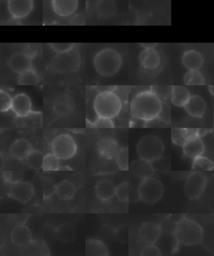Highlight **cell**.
Instances as JSON below:
<instances>
[{"label":"cell","instance_id":"603a6c76","mask_svg":"<svg viewBox=\"0 0 214 256\" xmlns=\"http://www.w3.org/2000/svg\"><path fill=\"white\" fill-rule=\"evenodd\" d=\"M131 170L134 176L141 180L152 177L155 173L152 163L141 158L131 163Z\"/></svg>","mask_w":214,"mask_h":256},{"label":"cell","instance_id":"484cf974","mask_svg":"<svg viewBox=\"0 0 214 256\" xmlns=\"http://www.w3.org/2000/svg\"><path fill=\"white\" fill-rule=\"evenodd\" d=\"M171 104L178 108H183L189 98L191 97L190 91L183 86H175L171 88Z\"/></svg>","mask_w":214,"mask_h":256},{"label":"cell","instance_id":"8d00e7d4","mask_svg":"<svg viewBox=\"0 0 214 256\" xmlns=\"http://www.w3.org/2000/svg\"><path fill=\"white\" fill-rule=\"evenodd\" d=\"M116 164L121 170H129V150L127 147H122L119 150L116 156Z\"/></svg>","mask_w":214,"mask_h":256},{"label":"cell","instance_id":"5bb4252c","mask_svg":"<svg viewBox=\"0 0 214 256\" xmlns=\"http://www.w3.org/2000/svg\"><path fill=\"white\" fill-rule=\"evenodd\" d=\"M119 150L118 142L112 137H104L100 138L96 143L97 153L105 160H111L116 158Z\"/></svg>","mask_w":214,"mask_h":256},{"label":"cell","instance_id":"6da1fadb","mask_svg":"<svg viewBox=\"0 0 214 256\" xmlns=\"http://www.w3.org/2000/svg\"><path fill=\"white\" fill-rule=\"evenodd\" d=\"M162 110V100L151 90L136 94L131 102L132 118L143 121L145 123L158 118Z\"/></svg>","mask_w":214,"mask_h":256},{"label":"cell","instance_id":"d6a6232c","mask_svg":"<svg viewBox=\"0 0 214 256\" xmlns=\"http://www.w3.org/2000/svg\"><path fill=\"white\" fill-rule=\"evenodd\" d=\"M183 82L186 86H201L206 84V80L201 71L188 70L184 76Z\"/></svg>","mask_w":214,"mask_h":256},{"label":"cell","instance_id":"7c38bea8","mask_svg":"<svg viewBox=\"0 0 214 256\" xmlns=\"http://www.w3.org/2000/svg\"><path fill=\"white\" fill-rule=\"evenodd\" d=\"M182 151L184 156L191 160L202 156L205 152V144L200 137V134H194L190 136L182 146Z\"/></svg>","mask_w":214,"mask_h":256},{"label":"cell","instance_id":"4dcf8cb0","mask_svg":"<svg viewBox=\"0 0 214 256\" xmlns=\"http://www.w3.org/2000/svg\"><path fill=\"white\" fill-rule=\"evenodd\" d=\"M56 236L61 242L71 243L76 238V228L71 224H63L57 228Z\"/></svg>","mask_w":214,"mask_h":256},{"label":"cell","instance_id":"4fadbf2b","mask_svg":"<svg viewBox=\"0 0 214 256\" xmlns=\"http://www.w3.org/2000/svg\"><path fill=\"white\" fill-rule=\"evenodd\" d=\"M161 227L157 224L151 222L144 223L139 228V240L146 246L155 244L161 237Z\"/></svg>","mask_w":214,"mask_h":256},{"label":"cell","instance_id":"e0dca14e","mask_svg":"<svg viewBox=\"0 0 214 256\" xmlns=\"http://www.w3.org/2000/svg\"><path fill=\"white\" fill-rule=\"evenodd\" d=\"M32 57L29 54L17 52L12 54L10 58L9 66L11 70L20 74L24 71L32 68Z\"/></svg>","mask_w":214,"mask_h":256},{"label":"cell","instance_id":"4316f807","mask_svg":"<svg viewBox=\"0 0 214 256\" xmlns=\"http://www.w3.org/2000/svg\"><path fill=\"white\" fill-rule=\"evenodd\" d=\"M117 7L115 0H98L96 11L100 18H109L116 14Z\"/></svg>","mask_w":214,"mask_h":256},{"label":"cell","instance_id":"60d3db41","mask_svg":"<svg viewBox=\"0 0 214 256\" xmlns=\"http://www.w3.org/2000/svg\"><path fill=\"white\" fill-rule=\"evenodd\" d=\"M49 46L56 54L66 53L76 48V44L74 43H51Z\"/></svg>","mask_w":214,"mask_h":256},{"label":"cell","instance_id":"ffe728a7","mask_svg":"<svg viewBox=\"0 0 214 256\" xmlns=\"http://www.w3.org/2000/svg\"><path fill=\"white\" fill-rule=\"evenodd\" d=\"M75 101L69 94H61L54 102V112L61 117H67L73 113Z\"/></svg>","mask_w":214,"mask_h":256},{"label":"cell","instance_id":"3957f363","mask_svg":"<svg viewBox=\"0 0 214 256\" xmlns=\"http://www.w3.org/2000/svg\"><path fill=\"white\" fill-rule=\"evenodd\" d=\"M93 107L97 117L112 120L121 113L122 100L115 91L106 90L96 96Z\"/></svg>","mask_w":214,"mask_h":256},{"label":"cell","instance_id":"ba28073f","mask_svg":"<svg viewBox=\"0 0 214 256\" xmlns=\"http://www.w3.org/2000/svg\"><path fill=\"white\" fill-rule=\"evenodd\" d=\"M77 144L75 138L68 134H61L54 138L51 144L52 153L61 160L73 158L77 152Z\"/></svg>","mask_w":214,"mask_h":256},{"label":"cell","instance_id":"7a4b0ae2","mask_svg":"<svg viewBox=\"0 0 214 256\" xmlns=\"http://www.w3.org/2000/svg\"><path fill=\"white\" fill-rule=\"evenodd\" d=\"M173 236L177 243L185 246H194L202 241L204 232L197 222L183 217L175 224Z\"/></svg>","mask_w":214,"mask_h":256},{"label":"cell","instance_id":"44dd1931","mask_svg":"<svg viewBox=\"0 0 214 256\" xmlns=\"http://www.w3.org/2000/svg\"><path fill=\"white\" fill-rule=\"evenodd\" d=\"M31 142L25 138H18L11 144L10 152L11 156L20 160H26L29 154L33 150Z\"/></svg>","mask_w":214,"mask_h":256},{"label":"cell","instance_id":"7bdbcfd3","mask_svg":"<svg viewBox=\"0 0 214 256\" xmlns=\"http://www.w3.org/2000/svg\"><path fill=\"white\" fill-rule=\"evenodd\" d=\"M141 256H161V252L155 244H148L142 248V250L141 251Z\"/></svg>","mask_w":214,"mask_h":256},{"label":"cell","instance_id":"277c9868","mask_svg":"<svg viewBox=\"0 0 214 256\" xmlns=\"http://www.w3.org/2000/svg\"><path fill=\"white\" fill-rule=\"evenodd\" d=\"M94 67L97 74L103 77L116 76L122 66V57L112 48H102L94 57Z\"/></svg>","mask_w":214,"mask_h":256},{"label":"cell","instance_id":"9a60e30c","mask_svg":"<svg viewBox=\"0 0 214 256\" xmlns=\"http://www.w3.org/2000/svg\"><path fill=\"white\" fill-rule=\"evenodd\" d=\"M141 67L146 70H155L161 66V57L156 48H144L139 56Z\"/></svg>","mask_w":214,"mask_h":256},{"label":"cell","instance_id":"f35d334b","mask_svg":"<svg viewBox=\"0 0 214 256\" xmlns=\"http://www.w3.org/2000/svg\"><path fill=\"white\" fill-rule=\"evenodd\" d=\"M129 193H130V187H129V184L127 182H123L116 187V198L121 202H123V203L128 202Z\"/></svg>","mask_w":214,"mask_h":256},{"label":"cell","instance_id":"d6986e66","mask_svg":"<svg viewBox=\"0 0 214 256\" xmlns=\"http://www.w3.org/2000/svg\"><path fill=\"white\" fill-rule=\"evenodd\" d=\"M183 108L189 116L194 118H201L206 113V104L201 96L194 94L189 98Z\"/></svg>","mask_w":214,"mask_h":256},{"label":"cell","instance_id":"cb8c5ba5","mask_svg":"<svg viewBox=\"0 0 214 256\" xmlns=\"http://www.w3.org/2000/svg\"><path fill=\"white\" fill-rule=\"evenodd\" d=\"M116 186L111 180H104L96 184L95 186V193L100 200L107 202L116 196Z\"/></svg>","mask_w":214,"mask_h":256},{"label":"cell","instance_id":"2e32d148","mask_svg":"<svg viewBox=\"0 0 214 256\" xmlns=\"http://www.w3.org/2000/svg\"><path fill=\"white\" fill-rule=\"evenodd\" d=\"M11 110L18 117H26L32 111V102L26 94H17L12 100Z\"/></svg>","mask_w":214,"mask_h":256},{"label":"cell","instance_id":"5b68a950","mask_svg":"<svg viewBox=\"0 0 214 256\" xmlns=\"http://www.w3.org/2000/svg\"><path fill=\"white\" fill-rule=\"evenodd\" d=\"M164 144L158 136L148 134L139 140L136 151L139 157L153 163L161 158L164 154Z\"/></svg>","mask_w":214,"mask_h":256},{"label":"cell","instance_id":"836d02e7","mask_svg":"<svg viewBox=\"0 0 214 256\" xmlns=\"http://www.w3.org/2000/svg\"><path fill=\"white\" fill-rule=\"evenodd\" d=\"M191 170L194 171H211L214 170V164L211 160L201 156L192 160Z\"/></svg>","mask_w":214,"mask_h":256},{"label":"cell","instance_id":"f6af8a7d","mask_svg":"<svg viewBox=\"0 0 214 256\" xmlns=\"http://www.w3.org/2000/svg\"><path fill=\"white\" fill-rule=\"evenodd\" d=\"M141 46H143V48H156V46H157V44H141Z\"/></svg>","mask_w":214,"mask_h":256},{"label":"cell","instance_id":"74e56055","mask_svg":"<svg viewBox=\"0 0 214 256\" xmlns=\"http://www.w3.org/2000/svg\"><path fill=\"white\" fill-rule=\"evenodd\" d=\"M56 188L57 186L52 178H44L43 184H42L44 200H47L49 198H52L54 194H56Z\"/></svg>","mask_w":214,"mask_h":256},{"label":"cell","instance_id":"8fae6325","mask_svg":"<svg viewBox=\"0 0 214 256\" xmlns=\"http://www.w3.org/2000/svg\"><path fill=\"white\" fill-rule=\"evenodd\" d=\"M9 13L15 20H23L31 14L34 0H7Z\"/></svg>","mask_w":214,"mask_h":256},{"label":"cell","instance_id":"b9f144b4","mask_svg":"<svg viewBox=\"0 0 214 256\" xmlns=\"http://www.w3.org/2000/svg\"><path fill=\"white\" fill-rule=\"evenodd\" d=\"M90 126L92 128H113L114 124L111 118L97 117L96 120L91 121Z\"/></svg>","mask_w":214,"mask_h":256},{"label":"cell","instance_id":"30bf717a","mask_svg":"<svg viewBox=\"0 0 214 256\" xmlns=\"http://www.w3.org/2000/svg\"><path fill=\"white\" fill-rule=\"evenodd\" d=\"M35 190L32 184L26 181H15L11 184L10 196L14 200L21 202L27 203L33 198Z\"/></svg>","mask_w":214,"mask_h":256},{"label":"cell","instance_id":"ab89813d","mask_svg":"<svg viewBox=\"0 0 214 256\" xmlns=\"http://www.w3.org/2000/svg\"><path fill=\"white\" fill-rule=\"evenodd\" d=\"M12 100L11 94L5 90L0 91V111L7 112L11 110Z\"/></svg>","mask_w":214,"mask_h":256},{"label":"cell","instance_id":"7402d4cb","mask_svg":"<svg viewBox=\"0 0 214 256\" xmlns=\"http://www.w3.org/2000/svg\"><path fill=\"white\" fill-rule=\"evenodd\" d=\"M181 63L188 70H199L203 66L204 58L198 51L190 50L184 52Z\"/></svg>","mask_w":214,"mask_h":256},{"label":"cell","instance_id":"1f68e13d","mask_svg":"<svg viewBox=\"0 0 214 256\" xmlns=\"http://www.w3.org/2000/svg\"><path fill=\"white\" fill-rule=\"evenodd\" d=\"M40 82L41 77L33 67L19 74L18 83L21 86H37Z\"/></svg>","mask_w":214,"mask_h":256},{"label":"cell","instance_id":"d4e9b609","mask_svg":"<svg viewBox=\"0 0 214 256\" xmlns=\"http://www.w3.org/2000/svg\"><path fill=\"white\" fill-rule=\"evenodd\" d=\"M11 240L16 246H28L32 242V234L27 226L21 224L13 228L11 232Z\"/></svg>","mask_w":214,"mask_h":256},{"label":"cell","instance_id":"f546056e","mask_svg":"<svg viewBox=\"0 0 214 256\" xmlns=\"http://www.w3.org/2000/svg\"><path fill=\"white\" fill-rule=\"evenodd\" d=\"M199 133L198 130L192 128H174L171 130V140L176 146H183L186 140L194 134Z\"/></svg>","mask_w":214,"mask_h":256},{"label":"cell","instance_id":"d590c367","mask_svg":"<svg viewBox=\"0 0 214 256\" xmlns=\"http://www.w3.org/2000/svg\"><path fill=\"white\" fill-rule=\"evenodd\" d=\"M45 171H57L61 168V160L53 153L44 156L43 167Z\"/></svg>","mask_w":214,"mask_h":256},{"label":"cell","instance_id":"9c48e42d","mask_svg":"<svg viewBox=\"0 0 214 256\" xmlns=\"http://www.w3.org/2000/svg\"><path fill=\"white\" fill-rule=\"evenodd\" d=\"M207 184V177L201 171H194L190 174L185 181L184 192L186 197L195 200L200 198L206 188Z\"/></svg>","mask_w":214,"mask_h":256},{"label":"cell","instance_id":"8992f818","mask_svg":"<svg viewBox=\"0 0 214 256\" xmlns=\"http://www.w3.org/2000/svg\"><path fill=\"white\" fill-rule=\"evenodd\" d=\"M81 63V54L76 47L66 53L56 54L51 60L50 68L56 73H74L78 70Z\"/></svg>","mask_w":214,"mask_h":256},{"label":"cell","instance_id":"52a82bcc","mask_svg":"<svg viewBox=\"0 0 214 256\" xmlns=\"http://www.w3.org/2000/svg\"><path fill=\"white\" fill-rule=\"evenodd\" d=\"M163 184L158 178L155 177L141 180L138 187L139 198L148 204L158 202L163 196Z\"/></svg>","mask_w":214,"mask_h":256},{"label":"cell","instance_id":"e575fe53","mask_svg":"<svg viewBox=\"0 0 214 256\" xmlns=\"http://www.w3.org/2000/svg\"><path fill=\"white\" fill-rule=\"evenodd\" d=\"M26 163L33 170H40L43 167L44 154L41 151L33 150L26 158Z\"/></svg>","mask_w":214,"mask_h":256},{"label":"cell","instance_id":"83f0119b","mask_svg":"<svg viewBox=\"0 0 214 256\" xmlns=\"http://www.w3.org/2000/svg\"><path fill=\"white\" fill-rule=\"evenodd\" d=\"M76 193V186L68 180L61 181L56 188V194L62 200H70L73 198Z\"/></svg>","mask_w":214,"mask_h":256},{"label":"cell","instance_id":"ac0fdd59","mask_svg":"<svg viewBox=\"0 0 214 256\" xmlns=\"http://www.w3.org/2000/svg\"><path fill=\"white\" fill-rule=\"evenodd\" d=\"M51 6L56 14L66 18L77 11L79 0H51Z\"/></svg>","mask_w":214,"mask_h":256},{"label":"cell","instance_id":"ee69618b","mask_svg":"<svg viewBox=\"0 0 214 256\" xmlns=\"http://www.w3.org/2000/svg\"><path fill=\"white\" fill-rule=\"evenodd\" d=\"M4 177H5V180H6V182H9V183H13V181H12V173L11 172H6V173L4 174Z\"/></svg>","mask_w":214,"mask_h":256},{"label":"cell","instance_id":"f1b7e54d","mask_svg":"<svg viewBox=\"0 0 214 256\" xmlns=\"http://www.w3.org/2000/svg\"><path fill=\"white\" fill-rule=\"evenodd\" d=\"M87 256H108V248L102 241L95 238L87 240L86 244Z\"/></svg>","mask_w":214,"mask_h":256}]
</instances>
